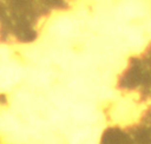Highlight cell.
I'll return each instance as SVG.
<instances>
[{
	"mask_svg": "<svg viewBox=\"0 0 151 144\" xmlns=\"http://www.w3.org/2000/svg\"><path fill=\"white\" fill-rule=\"evenodd\" d=\"M117 96L100 144H151V41L129 59Z\"/></svg>",
	"mask_w": 151,
	"mask_h": 144,
	"instance_id": "obj_1",
	"label": "cell"
}]
</instances>
